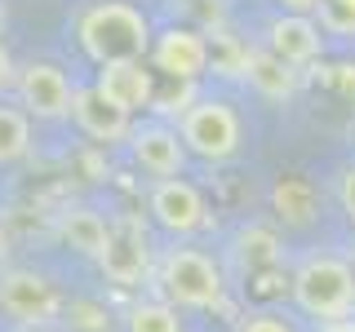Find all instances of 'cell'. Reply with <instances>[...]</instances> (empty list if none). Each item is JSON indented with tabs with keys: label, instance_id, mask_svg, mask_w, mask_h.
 <instances>
[{
	"label": "cell",
	"instance_id": "1",
	"mask_svg": "<svg viewBox=\"0 0 355 332\" xmlns=\"http://www.w3.org/2000/svg\"><path fill=\"white\" fill-rule=\"evenodd\" d=\"M76 40L85 58L107 66V62H138L151 53V22L138 5L129 0H94L76 14Z\"/></svg>",
	"mask_w": 355,
	"mask_h": 332
},
{
	"label": "cell",
	"instance_id": "2",
	"mask_svg": "<svg viewBox=\"0 0 355 332\" xmlns=\"http://www.w3.org/2000/svg\"><path fill=\"white\" fill-rule=\"evenodd\" d=\"M288 288H293L297 310L320 319V324L324 319H347L355 310V266L338 252H306L297 261Z\"/></svg>",
	"mask_w": 355,
	"mask_h": 332
},
{
	"label": "cell",
	"instance_id": "3",
	"mask_svg": "<svg viewBox=\"0 0 355 332\" xmlns=\"http://www.w3.org/2000/svg\"><path fill=\"white\" fill-rule=\"evenodd\" d=\"M155 288L164 302H173L178 310H214L227 297V279L222 266L200 248H164L155 257Z\"/></svg>",
	"mask_w": 355,
	"mask_h": 332
},
{
	"label": "cell",
	"instance_id": "4",
	"mask_svg": "<svg viewBox=\"0 0 355 332\" xmlns=\"http://www.w3.org/2000/svg\"><path fill=\"white\" fill-rule=\"evenodd\" d=\"M178 138L205 164H227L244 142V120L227 98H196L178 116Z\"/></svg>",
	"mask_w": 355,
	"mask_h": 332
},
{
	"label": "cell",
	"instance_id": "5",
	"mask_svg": "<svg viewBox=\"0 0 355 332\" xmlns=\"http://www.w3.org/2000/svg\"><path fill=\"white\" fill-rule=\"evenodd\" d=\"M98 270L116 288H138L155 270V248L147 235V221L138 213H116L107 226V243L98 252Z\"/></svg>",
	"mask_w": 355,
	"mask_h": 332
},
{
	"label": "cell",
	"instance_id": "6",
	"mask_svg": "<svg viewBox=\"0 0 355 332\" xmlns=\"http://www.w3.org/2000/svg\"><path fill=\"white\" fill-rule=\"evenodd\" d=\"M0 315L22 324V328H49L62 315V293L40 270L0 266Z\"/></svg>",
	"mask_w": 355,
	"mask_h": 332
},
{
	"label": "cell",
	"instance_id": "7",
	"mask_svg": "<svg viewBox=\"0 0 355 332\" xmlns=\"http://www.w3.org/2000/svg\"><path fill=\"white\" fill-rule=\"evenodd\" d=\"M147 213L169 235H196V230H205L214 221L200 186L187 182V177H155L147 191Z\"/></svg>",
	"mask_w": 355,
	"mask_h": 332
},
{
	"label": "cell",
	"instance_id": "8",
	"mask_svg": "<svg viewBox=\"0 0 355 332\" xmlns=\"http://www.w3.org/2000/svg\"><path fill=\"white\" fill-rule=\"evenodd\" d=\"M151 66L160 75H169L178 84H200V75H209V36L187 22H173L151 40Z\"/></svg>",
	"mask_w": 355,
	"mask_h": 332
},
{
	"label": "cell",
	"instance_id": "9",
	"mask_svg": "<svg viewBox=\"0 0 355 332\" xmlns=\"http://www.w3.org/2000/svg\"><path fill=\"white\" fill-rule=\"evenodd\" d=\"M18 102L27 116L36 120H67L76 102V84L58 62H27L18 66V84H14Z\"/></svg>",
	"mask_w": 355,
	"mask_h": 332
},
{
	"label": "cell",
	"instance_id": "10",
	"mask_svg": "<svg viewBox=\"0 0 355 332\" xmlns=\"http://www.w3.org/2000/svg\"><path fill=\"white\" fill-rule=\"evenodd\" d=\"M129 155H133V164H138L142 173H151V177H182L191 151H187L182 138H178V124L151 120V124H133Z\"/></svg>",
	"mask_w": 355,
	"mask_h": 332
},
{
	"label": "cell",
	"instance_id": "11",
	"mask_svg": "<svg viewBox=\"0 0 355 332\" xmlns=\"http://www.w3.org/2000/svg\"><path fill=\"white\" fill-rule=\"evenodd\" d=\"M71 120L80 124L85 138L103 142V147H116V142H129L133 133V116L125 107H116L98 84H76V102H71Z\"/></svg>",
	"mask_w": 355,
	"mask_h": 332
},
{
	"label": "cell",
	"instance_id": "12",
	"mask_svg": "<svg viewBox=\"0 0 355 332\" xmlns=\"http://www.w3.org/2000/svg\"><path fill=\"white\" fill-rule=\"evenodd\" d=\"M266 49L302 71V66L320 62V53H324V31H320V22L311 14H280L266 27Z\"/></svg>",
	"mask_w": 355,
	"mask_h": 332
},
{
	"label": "cell",
	"instance_id": "13",
	"mask_svg": "<svg viewBox=\"0 0 355 332\" xmlns=\"http://www.w3.org/2000/svg\"><path fill=\"white\" fill-rule=\"evenodd\" d=\"M94 84L103 89L116 107H125L129 116H133V111H151V102H155V75L147 71V58L98 66V80Z\"/></svg>",
	"mask_w": 355,
	"mask_h": 332
},
{
	"label": "cell",
	"instance_id": "14",
	"mask_svg": "<svg viewBox=\"0 0 355 332\" xmlns=\"http://www.w3.org/2000/svg\"><path fill=\"white\" fill-rule=\"evenodd\" d=\"M244 84L266 102H288L297 93V66L275 58L266 44H249V62H244Z\"/></svg>",
	"mask_w": 355,
	"mask_h": 332
},
{
	"label": "cell",
	"instance_id": "15",
	"mask_svg": "<svg viewBox=\"0 0 355 332\" xmlns=\"http://www.w3.org/2000/svg\"><path fill=\"white\" fill-rule=\"evenodd\" d=\"M53 226H58V239L71 252L98 261V252H103V243H107V226H111V221L103 213H94V208H85V204H71V208H62V213H58Z\"/></svg>",
	"mask_w": 355,
	"mask_h": 332
},
{
	"label": "cell",
	"instance_id": "16",
	"mask_svg": "<svg viewBox=\"0 0 355 332\" xmlns=\"http://www.w3.org/2000/svg\"><path fill=\"white\" fill-rule=\"evenodd\" d=\"M271 208L284 226H311L315 221V191L306 177H280L271 186Z\"/></svg>",
	"mask_w": 355,
	"mask_h": 332
},
{
	"label": "cell",
	"instance_id": "17",
	"mask_svg": "<svg viewBox=\"0 0 355 332\" xmlns=\"http://www.w3.org/2000/svg\"><path fill=\"white\" fill-rule=\"evenodd\" d=\"M236 257L244 261L249 275H262V270H275L280 266V235L271 226H244L236 235Z\"/></svg>",
	"mask_w": 355,
	"mask_h": 332
},
{
	"label": "cell",
	"instance_id": "18",
	"mask_svg": "<svg viewBox=\"0 0 355 332\" xmlns=\"http://www.w3.org/2000/svg\"><path fill=\"white\" fill-rule=\"evenodd\" d=\"M209 36V71L222 80H244V62H249V44H244L231 27L205 31Z\"/></svg>",
	"mask_w": 355,
	"mask_h": 332
},
{
	"label": "cell",
	"instance_id": "19",
	"mask_svg": "<svg viewBox=\"0 0 355 332\" xmlns=\"http://www.w3.org/2000/svg\"><path fill=\"white\" fill-rule=\"evenodd\" d=\"M125 332H182V315H178V306L164 302V297H147V302L129 306Z\"/></svg>",
	"mask_w": 355,
	"mask_h": 332
},
{
	"label": "cell",
	"instance_id": "20",
	"mask_svg": "<svg viewBox=\"0 0 355 332\" xmlns=\"http://www.w3.org/2000/svg\"><path fill=\"white\" fill-rule=\"evenodd\" d=\"M31 151V116L0 102V164H18Z\"/></svg>",
	"mask_w": 355,
	"mask_h": 332
},
{
	"label": "cell",
	"instance_id": "21",
	"mask_svg": "<svg viewBox=\"0 0 355 332\" xmlns=\"http://www.w3.org/2000/svg\"><path fill=\"white\" fill-rule=\"evenodd\" d=\"M173 9L187 18V27L196 31H218V27H231V14H227V0H173Z\"/></svg>",
	"mask_w": 355,
	"mask_h": 332
},
{
	"label": "cell",
	"instance_id": "22",
	"mask_svg": "<svg viewBox=\"0 0 355 332\" xmlns=\"http://www.w3.org/2000/svg\"><path fill=\"white\" fill-rule=\"evenodd\" d=\"M320 31H329V36H355V9L347 0H320Z\"/></svg>",
	"mask_w": 355,
	"mask_h": 332
},
{
	"label": "cell",
	"instance_id": "23",
	"mask_svg": "<svg viewBox=\"0 0 355 332\" xmlns=\"http://www.w3.org/2000/svg\"><path fill=\"white\" fill-rule=\"evenodd\" d=\"M71 324L76 328H85V332H107V310L103 306H94V302H71Z\"/></svg>",
	"mask_w": 355,
	"mask_h": 332
},
{
	"label": "cell",
	"instance_id": "24",
	"mask_svg": "<svg viewBox=\"0 0 355 332\" xmlns=\"http://www.w3.org/2000/svg\"><path fill=\"white\" fill-rule=\"evenodd\" d=\"M196 84H182L178 93H155V102H151V111H160V116H182L187 107L196 102Z\"/></svg>",
	"mask_w": 355,
	"mask_h": 332
},
{
	"label": "cell",
	"instance_id": "25",
	"mask_svg": "<svg viewBox=\"0 0 355 332\" xmlns=\"http://www.w3.org/2000/svg\"><path fill=\"white\" fill-rule=\"evenodd\" d=\"M240 332H293V328H288L280 315H271V310H253V315H244Z\"/></svg>",
	"mask_w": 355,
	"mask_h": 332
},
{
	"label": "cell",
	"instance_id": "26",
	"mask_svg": "<svg viewBox=\"0 0 355 332\" xmlns=\"http://www.w3.org/2000/svg\"><path fill=\"white\" fill-rule=\"evenodd\" d=\"M338 204H342V213H347V221L355 226V164H347V169L338 173Z\"/></svg>",
	"mask_w": 355,
	"mask_h": 332
},
{
	"label": "cell",
	"instance_id": "27",
	"mask_svg": "<svg viewBox=\"0 0 355 332\" xmlns=\"http://www.w3.org/2000/svg\"><path fill=\"white\" fill-rule=\"evenodd\" d=\"M14 84H18V62H14V53L0 44V98H5Z\"/></svg>",
	"mask_w": 355,
	"mask_h": 332
},
{
	"label": "cell",
	"instance_id": "28",
	"mask_svg": "<svg viewBox=\"0 0 355 332\" xmlns=\"http://www.w3.org/2000/svg\"><path fill=\"white\" fill-rule=\"evenodd\" d=\"M280 5H284V14H315L320 0H280Z\"/></svg>",
	"mask_w": 355,
	"mask_h": 332
},
{
	"label": "cell",
	"instance_id": "29",
	"mask_svg": "<svg viewBox=\"0 0 355 332\" xmlns=\"http://www.w3.org/2000/svg\"><path fill=\"white\" fill-rule=\"evenodd\" d=\"M320 332H355V319L347 315V319H324L320 324Z\"/></svg>",
	"mask_w": 355,
	"mask_h": 332
},
{
	"label": "cell",
	"instance_id": "30",
	"mask_svg": "<svg viewBox=\"0 0 355 332\" xmlns=\"http://www.w3.org/2000/svg\"><path fill=\"white\" fill-rule=\"evenodd\" d=\"M5 257H9V230L0 226V266H5Z\"/></svg>",
	"mask_w": 355,
	"mask_h": 332
},
{
	"label": "cell",
	"instance_id": "31",
	"mask_svg": "<svg viewBox=\"0 0 355 332\" xmlns=\"http://www.w3.org/2000/svg\"><path fill=\"white\" fill-rule=\"evenodd\" d=\"M18 332H53V328H18Z\"/></svg>",
	"mask_w": 355,
	"mask_h": 332
},
{
	"label": "cell",
	"instance_id": "32",
	"mask_svg": "<svg viewBox=\"0 0 355 332\" xmlns=\"http://www.w3.org/2000/svg\"><path fill=\"white\" fill-rule=\"evenodd\" d=\"M347 5H351V9H355V0H347Z\"/></svg>",
	"mask_w": 355,
	"mask_h": 332
},
{
	"label": "cell",
	"instance_id": "33",
	"mask_svg": "<svg viewBox=\"0 0 355 332\" xmlns=\"http://www.w3.org/2000/svg\"><path fill=\"white\" fill-rule=\"evenodd\" d=\"M351 266H355V252H351Z\"/></svg>",
	"mask_w": 355,
	"mask_h": 332
}]
</instances>
